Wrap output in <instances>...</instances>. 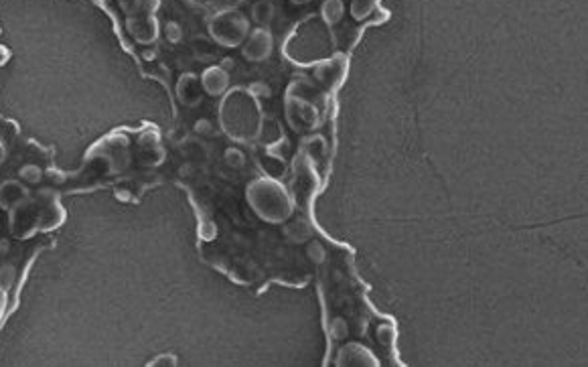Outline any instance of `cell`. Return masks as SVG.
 Returning a JSON list of instances; mask_svg holds the SVG:
<instances>
[{"label":"cell","instance_id":"15","mask_svg":"<svg viewBox=\"0 0 588 367\" xmlns=\"http://www.w3.org/2000/svg\"><path fill=\"white\" fill-rule=\"evenodd\" d=\"M285 233L292 244H306V242L311 240V236H313L311 226H308L304 219H292V221L288 219V221H286Z\"/></svg>","mask_w":588,"mask_h":367},{"label":"cell","instance_id":"14","mask_svg":"<svg viewBox=\"0 0 588 367\" xmlns=\"http://www.w3.org/2000/svg\"><path fill=\"white\" fill-rule=\"evenodd\" d=\"M260 165H262V169H264L266 176H272V179H282V176L286 175L285 158L278 157L272 148L260 157Z\"/></svg>","mask_w":588,"mask_h":367},{"label":"cell","instance_id":"25","mask_svg":"<svg viewBox=\"0 0 588 367\" xmlns=\"http://www.w3.org/2000/svg\"><path fill=\"white\" fill-rule=\"evenodd\" d=\"M195 132L203 134V136H215L217 134V128L211 120H199L195 124Z\"/></svg>","mask_w":588,"mask_h":367},{"label":"cell","instance_id":"6","mask_svg":"<svg viewBox=\"0 0 588 367\" xmlns=\"http://www.w3.org/2000/svg\"><path fill=\"white\" fill-rule=\"evenodd\" d=\"M286 120L296 132H311L319 124V108L304 94V82H294L286 91Z\"/></svg>","mask_w":588,"mask_h":367},{"label":"cell","instance_id":"17","mask_svg":"<svg viewBox=\"0 0 588 367\" xmlns=\"http://www.w3.org/2000/svg\"><path fill=\"white\" fill-rule=\"evenodd\" d=\"M250 17L258 27H268L272 22V18H274V4L270 0H258L251 6Z\"/></svg>","mask_w":588,"mask_h":367},{"label":"cell","instance_id":"16","mask_svg":"<svg viewBox=\"0 0 588 367\" xmlns=\"http://www.w3.org/2000/svg\"><path fill=\"white\" fill-rule=\"evenodd\" d=\"M343 15H345V4H343V0H322L321 18L325 25L335 27L337 22H341Z\"/></svg>","mask_w":588,"mask_h":367},{"label":"cell","instance_id":"12","mask_svg":"<svg viewBox=\"0 0 588 367\" xmlns=\"http://www.w3.org/2000/svg\"><path fill=\"white\" fill-rule=\"evenodd\" d=\"M201 84H203L205 94H209V96H221V94H226L228 88H230V71L223 70L221 65H211V67H207V70L203 71Z\"/></svg>","mask_w":588,"mask_h":367},{"label":"cell","instance_id":"27","mask_svg":"<svg viewBox=\"0 0 588 367\" xmlns=\"http://www.w3.org/2000/svg\"><path fill=\"white\" fill-rule=\"evenodd\" d=\"M250 91L254 94V96H256V98H258V100H260V98H264V100H266V98H270V96H272V89L268 88L264 82H260V84H254V86L250 88Z\"/></svg>","mask_w":588,"mask_h":367},{"label":"cell","instance_id":"19","mask_svg":"<svg viewBox=\"0 0 588 367\" xmlns=\"http://www.w3.org/2000/svg\"><path fill=\"white\" fill-rule=\"evenodd\" d=\"M41 169L37 165H25L20 171H18V181H22L25 185H31V183H39L41 181Z\"/></svg>","mask_w":588,"mask_h":367},{"label":"cell","instance_id":"11","mask_svg":"<svg viewBox=\"0 0 588 367\" xmlns=\"http://www.w3.org/2000/svg\"><path fill=\"white\" fill-rule=\"evenodd\" d=\"M27 197H29V189L22 181L8 179V181L0 183V207L4 211L15 210Z\"/></svg>","mask_w":588,"mask_h":367},{"label":"cell","instance_id":"18","mask_svg":"<svg viewBox=\"0 0 588 367\" xmlns=\"http://www.w3.org/2000/svg\"><path fill=\"white\" fill-rule=\"evenodd\" d=\"M379 0H351V15L355 20H365L374 15Z\"/></svg>","mask_w":588,"mask_h":367},{"label":"cell","instance_id":"3","mask_svg":"<svg viewBox=\"0 0 588 367\" xmlns=\"http://www.w3.org/2000/svg\"><path fill=\"white\" fill-rule=\"evenodd\" d=\"M246 199L251 211L266 224H286L292 219L294 199L278 179H254L246 187Z\"/></svg>","mask_w":588,"mask_h":367},{"label":"cell","instance_id":"26","mask_svg":"<svg viewBox=\"0 0 588 367\" xmlns=\"http://www.w3.org/2000/svg\"><path fill=\"white\" fill-rule=\"evenodd\" d=\"M347 335H349L347 323H345L343 318H337V321L333 323V337H335V339H347Z\"/></svg>","mask_w":588,"mask_h":367},{"label":"cell","instance_id":"24","mask_svg":"<svg viewBox=\"0 0 588 367\" xmlns=\"http://www.w3.org/2000/svg\"><path fill=\"white\" fill-rule=\"evenodd\" d=\"M164 37H166L171 43H178V41H181V37H183V33H181V27H178L177 22H166V25H164Z\"/></svg>","mask_w":588,"mask_h":367},{"label":"cell","instance_id":"30","mask_svg":"<svg viewBox=\"0 0 588 367\" xmlns=\"http://www.w3.org/2000/svg\"><path fill=\"white\" fill-rule=\"evenodd\" d=\"M221 67H223V70H232L233 67V59H230V57H228V59H223V61H221Z\"/></svg>","mask_w":588,"mask_h":367},{"label":"cell","instance_id":"21","mask_svg":"<svg viewBox=\"0 0 588 367\" xmlns=\"http://www.w3.org/2000/svg\"><path fill=\"white\" fill-rule=\"evenodd\" d=\"M306 258H308L311 262L322 264L325 262V258H327V252H325V247H322L321 244H317V242H306Z\"/></svg>","mask_w":588,"mask_h":367},{"label":"cell","instance_id":"13","mask_svg":"<svg viewBox=\"0 0 588 367\" xmlns=\"http://www.w3.org/2000/svg\"><path fill=\"white\" fill-rule=\"evenodd\" d=\"M282 139H285V134H282V128H280L278 120H274L272 116H264L262 124H260V132H258V142L266 148H272Z\"/></svg>","mask_w":588,"mask_h":367},{"label":"cell","instance_id":"22","mask_svg":"<svg viewBox=\"0 0 588 367\" xmlns=\"http://www.w3.org/2000/svg\"><path fill=\"white\" fill-rule=\"evenodd\" d=\"M195 43L197 45H201V49H195V55L199 57V59H203V61H205V59H211V57H214L215 53L211 51V49H214V41L209 43L207 39H197Z\"/></svg>","mask_w":588,"mask_h":367},{"label":"cell","instance_id":"7","mask_svg":"<svg viewBox=\"0 0 588 367\" xmlns=\"http://www.w3.org/2000/svg\"><path fill=\"white\" fill-rule=\"evenodd\" d=\"M272 47H274V37L270 33L268 27H258L248 33L246 41L242 43V55L244 59H248L251 63H260V61H266L272 53Z\"/></svg>","mask_w":588,"mask_h":367},{"label":"cell","instance_id":"23","mask_svg":"<svg viewBox=\"0 0 588 367\" xmlns=\"http://www.w3.org/2000/svg\"><path fill=\"white\" fill-rule=\"evenodd\" d=\"M178 363V359L173 355V353H164V355H159L157 359L148 361V367H175Z\"/></svg>","mask_w":588,"mask_h":367},{"label":"cell","instance_id":"20","mask_svg":"<svg viewBox=\"0 0 588 367\" xmlns=\"http://www.w3.org/2000/svg\"><path fill=\"white\" fill-rule=\"evenodd\" d=\"M226 162H228V167H232V169H244V165H246V155H244L237 146H232V148L226 150Z\"/></svg>","mask_w":588,"mask_h":367},{"label":"cell","instance_id":"9","mask_svg":"<svg viewBox=\"0 0 588 367\" xmlns=\"http://www.w3.org/2000/svg\"><path fill=\"white\" fill-rule=\"evenodd\" d=\"M203 84L201 77H197L195 73H183L177 82V98L178 102L187 108H197L203 102Z\"/></svg>","mask_w":588,"mask_h":367},{"label":"cell","instance_id":"4","mask_svg":"<svg viewBox=\"0 0 588 367\" xmlns=\"http://www.w3.org/2000/svg\"><path fill=\"white\" fill-rule=\"evenodd\" d=\"M120 11L126 17V29L141 45H150L159 39L157 11L161 0H118Z\"/></svg>","mask_w":588,"mask_h":367},{"label":"cell","instance_id":"32","mask_svg":"<svg viewBox=\"0 0 588 367\" xmlns=\"http://www.w3.org/2000/svg\"><path fill=\"white\" fill-rule=\"evenodd\" d=\"M0 51H2V47H0ZM0 61H2V59H0Z\"/></svg>","mask_w":588,"mask_h":367},{"label":"cell","instance_id":"5","mask_svg":"<svg viewBox=\"0 0 588 367\" xmlns=\"http://www.w3.org/2000/svg\"><path fill=\"white\" fill-rule=\"evenodd\" d=\"M250 31V20L237 8H223L215 13L207 22V33L211 37V41L226 49L242 47Z\"/></svg>","mask_w":588,"mask_h":367},{"label":"cell","instance_id":"28","mask_svg":"<svg viewBox=\"0 0 588 367\" xmlns=\"http://www.w3.org/2000/svg\"><path fill=\"white\" fill-rule=\"evenodd\" d=\"M377 341H379V343H384V345H388V343L392 341V329H390V325H381V327H377Z\"/></svg>","mask_w":588,"mask_h":367},{"label":"cell","instance_id":"29","mask_svg":"<svg viewBox=\"0 0 588 367\" xmlns=\"http://www.w3.org/2000/svg\"><path fill=\"white\" fill-rule=\"evenodd\" d=\"M6 304H8V298H6L4 288L0 286V321H2V316H4V313H6Z\"/></svg>","mask_w":588,"mask_h":367},{"label":"cell","instance_id":"31","mask_svg":"<svg viewBox=\"0 0 588 367\" xmlns=\"http://www.w3.org/2000/svg\"><path fill=\"white\" fill-rule=\"evenodd\" d=\"M290 2H292V4H299V6H301V4H308L311 0H290Z\"/></svg>","mask_w":588,"mask_h":367},{"label":"cell","instance_id":"10","mask_svg":"<svg viewBox=\"0 0 588 367\" xmlns=\"http://www.w3.org/2000/svg\"><path fill=\"white\" fill-rule=\"evenodd\" d=\"M345 70H347V61L345 57H333V59H325V61H319L315 65V77L325 84V86H337L339 82L343 79L345 75Z\"/></svg>","mask_w":588,"mask_h":367},{"label":"cell","instance_id":"2","mask_svg":"<svg viewBox=\"0 0 588 367\" xmlns=\"http://www.w3.org/2000/svg\"><path fill=\"white\" fill-rule=\"evenodd\" d=\"M262 118V105L250 89H232L219 105L221 130L235 142H256Z\"/></svg>","mask_w":588,"mask_h":367},{"label":"cell","instance_id":"1","mask_svg":"<svg viewBox=\"0 0 588 367\" xmlns=\"http://www.w3.org/2000/svg\"><path fill=\"white\" fill-rule=\"evenodd\" d=\"M11 233L18 240H27L39 231H53L65 224V210L55 191H39L29 195L20 205L8 211Z\"/></svg>","mask_w":588,"mask_h":367},{"label":"cell","instance_id":"8","mask_svg":"<svg viewBox=\"0 0 588 367\" xmlns=\"http://www.w3.org/2000/svg\"><path fill=\"white\" fill-rule=\"evenodd\" d=\"M339 367H377V359L372 351L361 343H347L339 349Z\"/></svg>","mask_w":588,"mask_h":367}]
</instances>
